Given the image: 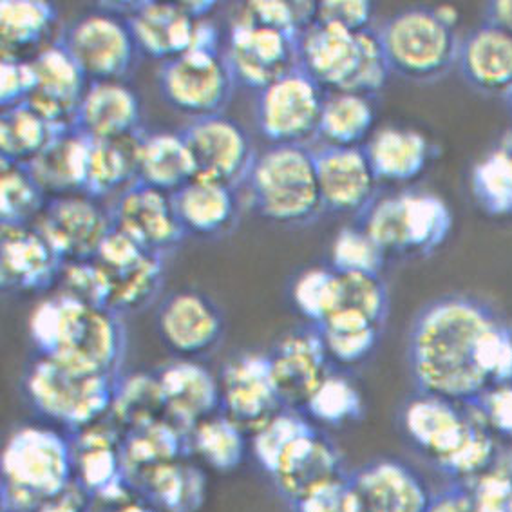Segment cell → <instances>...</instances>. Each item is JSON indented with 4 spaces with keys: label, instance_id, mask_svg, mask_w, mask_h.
Returning <instances> with one entry per match:
<instances>
[{
    "label": "cell",
    "instance_id": "cell-35",
    "mask_svg": "<svg viewBox=\"0 0 512 512\" xmlns=\"http://www.w3.org/2000/svg\"><path fill=\"white\" fill-rule=\"evenodd\" d=\"M196 178L187 142L181 133H145L140 145L138 181L152 189L174 194Z\"/></svg>",
    "mask_w": 512,
    "mask_h": 512
},
{
    "label": "cell",
    "instance_id": "cell-59",
    "mask_svg": "<svg viewBox=\"0 0 512 512\" xmlns=\"http://www.w3.org/2000/svg\"><path fill=\"white\" fill-rule=\"evenodd\" d=\"M181 8L189 13L194 20H205L210 15V11L216 8V2L207 0V2H180Z\"/></svg>",
    "mask_w": 512,
    "mask_h": 512
},
{
    "label": "cell",
    "instance_id": "cell-39",
    "mask_svg": "<svg viewBox=\"0 0 512 512\" xmlns=\"http://www.w3.org/2000/svg\"><path fill=\"white\" fill-rule=\"evenodd\" d=\"M58 10L44 0H4L0 2V40L2 57L22 58V53L37 48L55 26Z\"/></svg>",
    "mask_w": 512,
    "mask_h": 512
},
{
    "label": "cell",
    "instance_id": "cell-7",
    "mask_svg": "<svg viewBox=\"0 0 512 512\" xmlns=\"http://www.w3.org/2000/svg\"><path fill=\"white\" fill-rule=\"evenodd\" d=\"M120 375L78 370L48 357L29 364L22 388L31 408L73 435L109 417Z\"/></svg>",
    "mask_w": 512,
    "mask_h": 512
},
{
    "label": "cell",
    "instance_id": "cell-31",
    "mask_svg": "<svg viewBox=\"0 0 512 512\" xmlns=\"http://www.w3.org/2000/svg\"><path fill=\"white\" fill-rule=\"evenodd\" d=\"M172 203L187 236L219 238L238 221L236 189L216 181L194 178L172 194Z\"/></svg>",
    "mask_w": 512,
    "mask_h": 512
},
{
    "label": "cell",
    "instance_id": "cell-22",
    "mask_svg": "<svg viewBox=\"0 0 512 512\" xmlns=\"http://www.w3.org/2000/svg\"><path fill=\"white\" fill-rule=\"evenodd\" d=\"M313 158L324 210L361 216L377 198L379 180L364 147L319 145Z\"/></svg>",
    "mask_w": 512,
    "mask_h": 512
},
{
    "label": "cell",
    "instance_id": "cell-45",
    "mask_svg": "<svg viewBox=\"0 0 512 512\" xmlns=\"http://www.w3.org/2000/svg\"><path fill=\"white\" fill-rule=\"evenodd\" d=\"M295 308L313 326L323 324L341 308L342 279L330 268H310L295 279L292 288Z\"/></svg>",
    "mask_w": 512,
    "mask_h": 512
},
{
    "label": "cell",
    "instance_id": "cell-26",
    "mask_svg": "<svg viewBox=\"0 0 512 512\" xmlns=\"http://www.w3.org/2000/svg\"><path fill=\"white\" fill-rule=\"evenodd\" d=\"M116 11L124 15L140 55L167 62L187 53L200 20H194L180 2H125Z\"/></svg>",
    "mask_w": 512,
    "mask_h": 512
},
{
    "label": "cell",
    "instance_id": "cell-15",
    "mask_svg": "<svg viewBox=\"0 0 512 512\" xmlns=\"http://www.w3.org/2000/svg\"><path fill=\"white\" fill-rule=\"evenodd\" d=\"M33 227L67 265L95 259L113 228V219L102 201L87 194H71L49 198Z\"/></svg>",
    "mask_w": 512,
    "mask_h": 512
},
{
    "label": "cell",
    "instance_id": "cell-37",
    "mask_svg": "<svg viewBox=\"0 0 512 512\" xmlns=\"http://www.w3.org/2000/svg\"><path fill=\"white\" fill-rule=\"evenodd\" d=\"M250 451V435L221 411L205 418L189 431L190 456L218 471L232 473L245 462Z\"/></svg>",
    "mask_w": 512,
    "mask_h": 512
},
{
    "label": "cell",
    "instance_id": "cell-46",
    "mask_svg": "<svg viewBox=\"0 0 512 512\" xmlns=\"http://www.w3.org/2000/svg\"><path fill=\"white\" fill-rule=\"evenodd\" d=\"M312 426V420L303 411L281 409L263 426L257 427L254 433H250V453L256 458L259 467L270 476L286 447Z\"/></svg>",
    "mask_w": 512,
    "mask_h": 512
},
{
    "label": "cell",
    "instance_id": "cell-19",
    "mask_svg": "<svg viewBox=\"0 0 512 512\" xmlns=\"http://www.w3.org/2000/svg\"><path fill=\"white\" fill-rule=\"evenodd\" d=\"M156 328L176 359L198 361L223 339L225 319L209 295L198 290H178L160 304Z\"/></svg>",
    "mask_w": 512,
    "mask_h": 512
},
{
    "label": "cell",
    "instance_id": "cell-33",
    "mask_svg": "<svg viewBox=\"0 0 512 512\" xmlns=\"http://www.w3.org/2000/svg\"><path fill=\"white\" fill-rule=\"evenodd\" d=\"M143 134L142 129L111 140H89L87 196L100 201L114 200L138 181Z\"/></svg>",
    "mask_w": 512,
    "mask_h": 512
},
{
    "label": "cell",
    "instance_id": "cell-57",
    "mask_svg": "<svg viewBox=\"0 0 512 512\" xmlns=\"http://www.w3.org/2000/svg\"><path fill=\"white\" fill-rule=\"evenodd\" d=\"M427 512H478L464 485L455 484L442 493L433 494Z\"/></svg>",
    "mask_w": 512,
    "mask_h": 512
},
{
    "label": "cell",
    "instance_id": "cell-49",
    "mask_svg": "<svg viewBox=\"0 0 512 512\" xmlns=\"http://www.w3.org/2000/svg\"><path fill=\"white\" fill-rule=\"evenodd\" d=\"M460 485L471 494L476 511L512 512V456L500 453L485 473Z\"/></svg>",
    "mask_w": 512,
    "mask_h": 512
},
{
    "label": "cell",
    "instance_id": "cell-50",
    "mask_svg": "<svg viewBox=\"0 0 512 512\" xmlns=\"http://www.w3.org/2000/svg\"><path fill=\"white\" fill-rule=\"evenodd\" d=\"M341 279V308H350L362 313L373 323L382 326L389 310L388 288L384 285L382 277L370 274H341Z\"/></svg>",
    "mask_w": 512,
    "mask_h": 512
},
{
    "label": "cell",
    "instance_id": "cell-21",
    "mask_svg": "<svg viewBox=\"0 0 512 512\" xmlns=\"http://www.w3.org/2000/svg\"><path fill=\"white\" fill-rule=\"evenodd\" d=\"M353 512H427L433 494L408 464L377 458L350 473Z\"/></svg>",
    "mask_w": 512,
    "mask_h": 512
},
{
    "label": "cell",
    "instance_id": "cell-24",
    "mask_svg": "<svg viewBox=\"0 0 512 512\" xmlns=\"http://www.w3.org/2000/svg\"><path fill=\"white\" fill-rule=\"evenodd\" d=\"M0 285L10 294H40L57 288L64 261L35 227L0 230Z\"/></svg>",
    "mask_w": 512,
    "mask_h": 512
},
{
    "label": "cell",
    "instance_id": "cell-58",
    "mask_svg": "<svg viewBox=\"0 0 512 512\" xmlns=\"http://www.w3.org/2000/svg\"><path fill=\"white\" fill-rule=\"evenodd\" d=\"M485 22L502 29L512 37V0H494L485 6Z\"/></svg>",
    "mask_w": 512,
    "mask_h": 512
},
{
    "label": "cell",
    "instance_id": "cell-61",
    "mask_svg": "<svg viewBox=\"0 0 512 512\" xmlns=\"http://www.w3.org/2000/svg\"><path fill=\"white\" fill-rule=\"evenodd\" d=\"M500 151L507 156V160H509L512 167V133L505 136V140H503L502 145H500Z\"/></svg>",
    "mask_w": 512,
    "mask_h": 512
},
{
    "label": "cell",
    "instance_id": "cell-51",
    "mask_svg": "<svg viewBox=\"0 0 512 512\" xmlns=\"http://www.w3.org/2000/svg\"><path fill=\"white\" fill-rule=\"evenodd\" d=\"M57 292L73 297L80 303L109 308V281L104 268L96 259L64 265Z\"/></svg>",
    "mask_w": 512,
    "mask_h": 512
},
{
    "label": "cell",
    "instance_id": "cell-28",
    "mask_svg": "<svg viewBox=\"0 0 512 512\" xmlns=\"http://www.w3.org/2000/svg\"><path fill=\"white\" fill-rule=\"evenodd\" d=\"M456 66L478 93L505 96L512 91V37L489 22L460 38Z\"/></svg>",
    "mask_w": 512,
    "mask_h": 512
},
{
    "label": "cell",
    "instance_id": "cell-54",
    "mask_svg": "<svg viewBox=\"0 0 512 512\" xmlns=\"http://www.w3.org/2000/svg\"><path fill=\"white\" fill-rule=\"evenodd\" d=\"M373 6L366 0H326L317 2L315 20L324 24H335L350 31L371 28Z\"/></svg>",
    "mask_w": 512,
    "mask_h": 512
},
{
    "label": "cell",
    "instance_id": "cell-23",
    "mask_svg": "<svg viewBox=\"0 0 512 512\" xmlns=\"http://www.w3.org/2000/svg\"><path fill=\"white\" fill-rule=\"evenodd\" d=\"M35 69V91L28 104L57 131L75 127L76 113L89 80L60 44H49L29 58Z\"/></svg>",
    "mask_w": 512,
    "mask_h": 512
},
{
    "label": "cell",
    "instance_id": "cell-34",
    "mask_svg": "<svg viewBox=\"0 0 512 512\" xmlns=\"http://www.w3.org/2000/svg\"><path fill=\"white\" fill-rule=\"evenodd\" d=\"M131 485L162 512H196L207 498V476L187 458L156 465Z\"/></svg>",
    "mask_w": 512,
    "mask_h": 512
},
{
    "label": "cell",
    "instance_id": "cell-52",
    "mask_svg": "<svg viewBox=\"0 0 512 512\" xmlns=\"http://www.w3.org/2000/svg\"><path fill=\"white\" fill-rule=\"evenodd\" d=\"M35 69L29 58L2 57L0 64V105L2 109L28 102L35 91Z\"/></svg>",
    "mask_w": 512,
    "mask_h": 512
},
{
    "label": "cell",
    "instance_id": "cell-17",
    "mask_svg": "<svg viewBox=\"0 0 512 512\" xmlns=\"http://www.w3.org/2000/svg\"><path fill=\"white\" fill-rule=\"evenodd\" d=\"M268 361L283 406L299 411L333 371L321 332L313 324L285 333L268 351Z\"/></svg>",
    "mask_w": 512,
    "mask_h": 512
},
{
    "label": "cell",
    "instance_id": "cell-36",
    "mask_svg": "<svg viewBox=\"0 0 512 512\" xmlns=\"http://www.w3.org/2000/svg\"><path fill=\"white\" fill-rule=\"evenodd\" d=\"M375 118L373 96L350 91L326 93L317 140L332 147H362L373 134Z\"/></svg>",
    "mask_w": 512,
    "mask_h": 512
},
{
    "label": "cell",
    "instance_id": "cell-8",
    "mask_svg": "<svg viewBox=\"0 0 512 512\" xmlns=\"http://www.w3.org/2000/svg\"><path fill=\"white\" fill-rule=\"evenodd\" d=\"M377 31L391 75L427 84L456 66L460 38L451 8H408L389 17Z\"/></svg>",
    "mask_w": 512,
    "mask_h": 512
},
{
    "label": "cell",
    "instance_id": "cell-10",
    "mask_svg": "<svg viewBox=\"0 0 512 512\" xmlns=\"http://www.w3.org/2000/svg\"><path fill=\"white\" fill-rule=\"evenodd\" d=\"M236 86L221 49H189L158 71L163 100L190 120L223 114Z\"/></svg>",
    "mask_w": 512,
    "mask_h": 512
},
{
    "label": "cell",
    "instance_id": "cell-14",
    "mask_svg": "<svg viewBox=\"0 0 512 512\" xmlns=\"http://www.w3.org/2000/svg\"><path fill=\"white\" fill-rule=\"evenodd\" d=\"M187 142L196 178L232 189L247 183L257 152L245 127L225 114L190 120L180 131Z\"/></svg>",
    "mask_w": 512,
    "mask_h": 512
},
{
    "label": "cell",
    "instance_id": "cell-56",
    "mask_svg": "<svg viewBox=\"0 0 512 512\" xmlns=\"http://www.w3.org/2000/svg\"><path fill=\"white\" fill-rule=\"evenodd\" d=\"M93 498L86 489L73 480L62 493L51 496L37 512H91Z\"/></svg>",
    "mask_w": 512,
    "mask_h": 512
},
{
    "label": "cell",
    "instance_id": "cell-29",
    "mask_svg": "<svg viewBox=\"0 0 512 512\" xmlns=\"http://www.w3.org/2000/svg\"><path fill=\"white\" fill-rule=\"evenodd\" d=\"M75 127L89 140H111L142 131V102L124 80L89 82Z\"/></svg>",
    "mask_w": 512,
    "mask_h": 512
},
{
    "label": "cell",
    "instance_id": "cell-55",
    "mask_svg": "<svg viewBox=\"0 0 512 512\" xmlns=\"http://www.w3.org/2000/svg\"><path fill=\"white\" fill-rule=\"evenodd\" d=\"M491 433L512 440V384L489 389L484 397L471 402Z\"/></svg>",
    "mask_w": 512,
    "mask_h": 512
},
{
    "label": "cell",
    "instance_id": "cell-60",
    "mask_svg": "<svg viewBox=\"0 0 512 512\" xmlns=\"http://www.w3.org/2000/svg\"><path fill=\"white\" fill-rule=\"evenodd\" d=\"M111 512H162L160 509H156L152 503L147 502V500H134V498H129V500H125V502L120 503V505H116L113 511Z\"/></svg>",
    "mask_w": 512,
    "mask_h": 512
},
{
    "label": "cell",
    "instance_id": "cell-25",
    "mask_svg": "<svg viewBox=\"0 0 512 512\" xmlns=\"http://www.w3.org/2000/svg\"><path fill=\"white\" fill-rule=\"evenodd\" d=\"M344 475L346 469L339 449L312 426L286 447L270 478L279 494L292 505L304 494Z\"/></svg>",
    "mask_w": 512,
    "mask_h": 512
},
{
    "label": "cell",
    "instance_id": "cell-42",
    "mask_svg": "<svg viewBox=\"0 0 512 512\" xmlns=\"http://www.w3.org/2000/svg\"><path fill=\"white\" fill-rule=\"evenodd\" d=\"M107 418L122 435L136 427L167 418L156 373H134L129 377H120Z\"/></svg>",
    "mask_w": 512,
    "mask_h": 512
},
{
    "label": "cell",
    "instance_id": "cell-2",
    "mask_svg": "<svg viewBox=\"0 0 512 512\" xmlns=\"http://www.w3.org/2000/svg\"><path fill=\"white\" fill-rule=\"evenodd\" d=\"M29 339L40 357L116 377L127 350L122 315L58 292L29 315Z\"/></svg>",
    "mask_w": 512,
    "mask_h": 512
},
{
    "label": "cell",
    "instance_id": "cell-9",
    "mask_svg": "<svg viewBox=\"0 0 512 512\" xmlns=\"http://www.w3.org/2000/svg\"><path fill=\"white\" fill-rule=\"evenodd\" d=\"M359 218V227L386 256H427L446 241L453 227L446 201L415 190L377 196Z\"/></svg>",
    "mask_w": 512,
    "mask_h": 512
},
{
    "label": "cell",
    "instance_id": "cell-6",
    "mask_svg": "<svg viewBox=\"0 0 512 512\" xmlns=\"http://www.w3.org/2000/svg\"><path fill=\"white\" fill-rule=\"evenodd\" d=\"M247 185L254 210L275 225L303 227L324 212L310 145H270L257 154Z\"/></svg>",
    "mask_w": 512,
    "mask_h": 512
},
{
    "label": "cell",
    "instance_id": "cell-18",
    "mask_svg": "<svg viewBox=\"0 0 512 512\" xmlns=\"http://www.w3.org/2000/svg\"><path fill=\"white\" fill-rule=\"evenodd\" d=\"M107 207L113 227L156 256H167L187 236L176 216L172 194L152 189L140 181L118 194Z\"/></svg>",
    "mask_w": 512,
    "mask_h": 512
},
{
    "label": "cell",
    "instance_id": "cell-3",
    "mask_svg": "<svg viewBox=\"0 0 512 512\" xmlns=\"http://www.w3.org/2000/svg\"><path fill=\"white\" fill-rule=\"evenodd\" d=\"M400 418L413 446L456 484L482 475L500 455L493 433L471 404L418 393Z\"/></svg>",
    "mask_w": 512,
    "mask_h": 512
},
{
    "label": "cell",
    "instance_id": "cell-4",
    "mask_svg": "<svg viewBox=\"0 0 512 512\" xmlns=\"http://www.w3.org/2000/svg\"><path fill=\"white\" fill-rule=\"evenodd\" d=\"M0 469L4 512H37L75 480L71 438L53 426H19L4 444Z\"/></svg>",
    "mask_w": 512,
    "mask_h": 512
},
{
    "label": "cell",
    "instance_id": "cell-48",
    "mask_svg": "<svg viewBox=\"0 0 512 512\" xmlns=\"http://www.w3.org/2000/svg\"><path fill=\"white\" fill-rule=\"evenodd\" d=\"M386 252L357 227L342 228L332 245V268L339 274H382Z\"/></svg>",
    "mask_w": 512,
    "mask_h": 512
},
{
    "label": "cell",
    "instance_id": "cell-11",
    "mask_svg": "<svg viewBox=\"0 0 512 512\" xmlns=\"http://www.w3.org/2000/svg\"><path fill=\"white\" fill-rule=\"evenodd\" d=\"M326 91L303 67L257 93L256 124L272 145H310L317 140Z\"/></svg>",
    "mask_w": 512,
    "mask_h": 512
},
{
    "label": "cell",
    "instance_id": "cell-12",
    "mask_svg": "<svg viewBox=\"0 0 512 512\" xmlns=\"http://www.w3.org/2000/svg\"><path fill=\"white\" fill-rule=\"evenodd\" d=\"M299 37L259 24L239 11L232 20L225 49L228 67L239 86L259 93L299 67Z\"/></svg>",
    "mask_w": 512,
    "mask_h": 512
},
{
    "label": "cell",
    "instance_id": "cell-40",
    "mask_svg": "<svg viewBox=\"0 0 512 512\" xmlns=\"http://www.w3.org/2000/svg\"><path fill=\"white\" fill-rule=\"evenodd\" d=\"M317 328L330 361L341 366H355L366 361L377 348L382 330V326L350 308L337 310Z\"/></svg>",
    "mask_w": 512,
    "mask_h": 512
},
{
    "label": "cell",
    "instance_id": "cell-20",
    "mask_svg": "<svg viewBox=\"0 0 512 512\" xmlns=\"http://www.w3.org/2000/svg\"><path fill=\"white\" fill-rule=\"evenodd\" d=\"M71 438L75 480L86 493L100 502L120 503L133 498V485L129 484L122 462V433L109 418L96 422Z\"/></svg>",
    "mask_w": 512,
    "mask_h": 512
},
{
    "label": "cell",
    "instance_id": "cell-41",
    "mask_svg": "<svg viewBox=\"0 0 512 512\" xmlns=\"http://www.w3.org/2000/svg\"><path fill=\"white\" fill-rule=\"evenodd\" d=\"M57 129L28 104L11 105L0 116V160L26 165L42 151Z\"/></svg>",
    "mask_w": 512,
    "mask_h": 512
},
{
    "label": "cell",
    "instance_id": "cell-53",
    "mask_svg": "<svg viewBox=\"0 0 512 512\" xmlns=\"http://www.w3.org/2000/svg\"><path fill=\"white\" fill-rule=\"evenodd\" d=\"M290 507L294 512H353L350 473L304 494Z\"/></svg>",
    "mask_w": 512,
    "mask_h": 512
},
{
    "label": "cell",
    "instance_id": "cell-13",
    "mask_svg": "<svg viewBox=\"0 0 512 512\" xmlns=\"http://www.w3.org/2000/svg\"><path fill=\"white\" fill-rule=\"evenodd\" d=\"M60 44L89 82L124 80L140 55L129 24L113 11L82 15L64 31Z\"/></svg>",
    "mask_w": 512,
    "mask_h": 512
},
{
    "label": "cell",
    "instance_id": "cell-47",
    "mask_svg": "<svg viewBox=\"0 0 512 512\" xmlns=\"http://www.w3.org/2000/svg\"><path fill=\"white\" fill-rule=\"evenodd\" d=\"M471 185L487 214L512 216V167L500 147L476 165Z\"/></svg>",
    "mask_w": 512,
    "mask_h": 512
},
{
    "label": "cell",
    "instance_id": "cell-32",
    "mask_svg": "<svg viewBox=\"0 0 512 512\" xmlns=\"http://www.w3.org/2000/svg\"><path fill=\"white\" fill-rule=\"evenodd\" d=\"M377 180L408 183L426 171L433 145L424 134L408 127L388 125L362 145Z\"/></svg>",
    "mask_w": 512,
    "mask_h": 512
},
{
    "label": "cell",
    "instance_id": "cell-1",
    "mask_svg": "<svg viewBox=\"0 0 512 512\" xmlns=\"http://www.w3.org/2000/svg\"><path fill=\"white\" fill-rule=\"evenodd\" d=\"M408 362L418 393L471 404L512 384V328L484 301L446 295L417 313Z\"/></svg>",
    "mask_w": 512,
    "mask_h": 512
},
{
    "label": "cell",
    "instance_id": "cell-16",
    "mask_svg": "<svg viewBox=\"0 0 512 512\" xmlns=\"http://www.w3.org/2000/svg\"><path fill=\"white\" fill-rule=\"evenodd\" d=\"M218 379L221 413L248 435L285 409L275 388L268 353H238L223 366Z\"/></svg>",
    "mask_w": 512,
    "mask_h": 512
},
{
    "label": "cell",
    "instance_id": "cell-43",
    "mask_svg": "<svg viewBox=\"0 0 512 512\" xmlns=\"http://www.w3.org/2000/svg\"><path fill=\"white\" fill-rule=\"evenodd\" d=\"M48 194L24 165L2 163L0 221L2 227H33L48 205Z\"/></svg>",
    "mask_w": 512,
    "mask_h": 512
},
{
    "label": "cell",
    "instance_id": "cell-38",
    "mask_svg": "<svg viewBox=\"0 0 512 512\" xmlns=\"http://www.w3.org/2000/svg\"><path fill=\"white\" fill-rule=\"evenodd\" d=\"M165 257L145 252L129 265L104 268L109 281V310L122 315L140 312L160 295Z\"/></svg>",
    "mask_w": 512,
    "mask_h": 512
},
{
    "label": "cell",
    "instance_id": "cell-44",
    "mask_svg": "<svg viewBox=\"0 0 512 512\" xmlns=\"http://www.w3.org/2000/svg\"><path fill=\"white\" fill-rule=\"evenodd\" d=\"M303 413L323 426H346L364 413L361 391L348 377L332 371L306 402Z\"/></svg>",
    "mask_w": 512,
    "mask_h": 512
},
{
    "label": "cell",
    "instance_id": "cell-62",
    "mask_svg": "<svg viewBox=\"0 0 512 512\" xmlns=\"http://www.w3.org/2000/svg\"><path fill=\"white\" fill-rule=\"evenodd\" d=\"M503 100H505V104H507V109H509V113L512 114V91L511 93H509V95L505 96Z\"/></svg>",
    "mask_w": 512,
    "mask_h": 512
},
{
    "label": "cell",
    "instance_id": "cell-27",
    "mask_svg": "<svg viewBox=\"0 0 512 512\" xmlns=\"http://www.w3.org/2000/svg\"><path fill=\"white\" fill-rule=\"evenodd\" d=\"M167 418L187 431L221 411L219 379L201 362L176 359L156 371Z\"/></svg>",
    "mask_w": 512,
    "mask_h": 512
},
{
    "label": "cell",
    "instance_id": "cell-30",
    "mask_svg": "<svg viewBox=\"0 0 512 512\" xmlns=\"http://www.w3.org/2000/svg\"><path fill=\"white\" fill-rule=\"evenodd\" d=\"M89 138L76 127L53 134L48 145L26 163L33 180L48 198L86 194Z\"/></svg>",
    "mask_w": 512,
    "mask_h": 512
},
{
    "label": "cell",
    "instance_id": "cell-5",
    "mask_svg": "<svg viewBox=\"0 0 512 512\" xmlns=\"http://www.w3.org/2000/svg\"><path fill=\"white\" fill-rule=\"evenodd\" d=\"M299 66L326 93L350 91L373 96L388 82V60L379 31L313 22L299 37Z\"/></svg>",
    "mask_w": 512,
    "mask_h": 512
}]
</instances>
